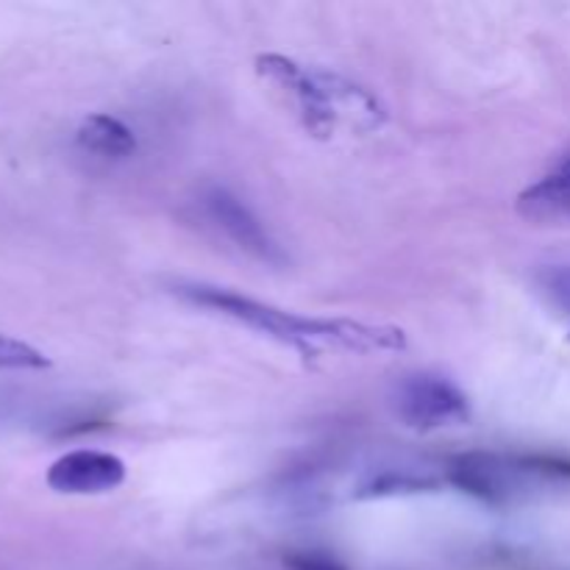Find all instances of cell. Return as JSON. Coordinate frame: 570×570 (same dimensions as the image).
<instances>
[{
  "label": "cell",
  "instance_id": "cell-7",
  "mask_svg": "<svg viewBox=\"0 0 570 570\" xmlns=\"http://www.w3.org/2000/svg\"><path fill=\"white\" fill-rule=\"evenodd\" d=\"M518 215L534 226H570V156L518 195Z\"/></svg>",
  "mask_w": 570,
  "mask_h": 570
},
{
  "label": "cell",
  "instance_id": "cell-2",
  "mask_svg": "<svg viewBox=\"0 0 570 570\" xmlns=\"http://www.w3.org/2000/svg\"><path fill=\"white\" fill-rule=\"evenodd\" d=\"M256 72L282 95L309 134L332 139L337 134H371L387 120L376 95L337 72L304 67L278 53L256 59Z\"/></svg>",
  "mask_w": 570,
  "mask_h": 570
},
{
  "label": "cell",
  "instance_id": "cell-8",
  "mask_svg": "<svg viewBox=\"0 0 570 570\" xmlns=\"http://www.w3.org/2000/svg\"><path fill=\"white\" fill-rule=\"evenodd\" d=\"M76 139L83 150L106 156V159H122V156H131L137 150L131 128L111 115H89L78 126Z\"/></svg>",
  "mask_w": 570,
  "mask_h": 570
},
{
  "label": "cell",
  "instance_id": "cell-9",
  "mask_svg": "<svg viewBox=\"0 0 570 570\" xmlns=\"http://www.w3.org/2000/svg\"><path fill=\"white\" fill-rule=\"evenodd\" d=\"M50 360L33 345L0 332V371H45Z\"/></svg>",
  "mask_w": 570,
  "mask_h": 570
},
{
  "label": "cell",
  "instance_id": "cell-11",
  "mask_svg": "<svg viewBox=\"0 0 570 570\" xmlns=\"http://www.w3.org/2000/svg\"><path fill=\"white\" fill-rule=\"evenodd\" d=\"M287 570H345L334 557L326 554H289Z\"/></svg>",
  "mask_w": 570,
  "mask_h": 570
},
{
  "label": "cell",
  "instance_id": "cell-12",
  "mask_svg": "<svg viewBox=\"0 0 570 570\" xmlns=\"http://www.w3.org/2000/svg\"><path fill=\"white\" fill-rule=\"evenodd\" d=\"M568 340H570V337H568Z\"/></svg>",
  "mask_w": 570,
  "mask_h": 570
},
{
  "label": "cell",
  "instance_id": "cell-4",
  "mask_svg": "<svg viewBox=\"0 0 570 570\" xmlns=\"http://www.w3.org/2000/svg\"><path fill=\"white\" fill-rule=\"evenodd\" d=\"M395 415L410 429L434 432V429L462 426L471 421L468 395L456 384L440 376H410L395 387Z\"/></svg>",
  "mask_w": 570,
  "mask_h": 570
},
{
  "label": "cell",
  "instance_id": "cell-5",
  "mask_svg": "<svg viewBox=\"0 0 570 570\" xmlns=\"http://www.w3.org/2000/svg\"><path fill=\"white\" fill-rule=\"evenodd\" d=\"M45 482L59 495L111 493L126 482V462L106 451L78 449L59 456L45 473Z\"/></svg>",
  "mask_w": 570,
  "mask_h": 570
},
{
  "label": "cell",
  "instance_id": "cell-10",
  "mask_svg": "<svg viewBox=\"0 0 570 570\" xmlns=\"http://www.w3.org/2000/svg\"><path fill=\"white\" fill-rule=\"evenodd\" d=\"M538 287L554 309L570 317V265H554L540 271Z\"/></svg>",
  "mask_w": 570,
  "mask_h": 570
},
{
  "label": "cell",
  "instance_id": "cell-6",
  "mask_svg": "<svg viewBox=\"0 0 570 570\" xmlns=\"http://www.w3.org/2000/svg\"><path fill=\"white\" fill-rule=\"evenodd\" d=\"M206 209L209 217L239 245L243 250H248L250 256L262 262H282V250L278 245L267 237V232L262 228V223L239 204L234 195H228L226 189H212L206 195Z\"/></svg>",
  "mask_w": 570,
  "mask_h": 570
},
{
  "label": "cell",
  "instance_id": "cell-1",
  "mask_svg": "<svg viewBox=\"0 0 570 570\" xmlns=\"http://www.w3.org/2000/svg\"><path fill=\"white\" fill-rule=\"evenodd\" d=\"M178 293L193 304L206 306L223 317L243 323L265 337L278 340L304 356H317L323 348L354 351V354H379V351H404L406 334L395 326H367L356 321H326V317H304L245 295L228 293L220 287H181Z\"/></svg>",
  "mask_w": 570,
  "mask_h": 570
},
{
  "label": "cell",
  "instance_id": "cell-3",
  "mask_svg": "<svg viewBox=\"0 0 570 570\" xmlns=\"http://www.w3.org/2000/svg\"><path fill=\"white\" fill-rule=\"evenodd\" d=\"M570 476V465L543 456H515L501 454H462L449 465V479L468 495L488 501V504H510L518 495L529 493L534 482L543 479Z\"/></svg>",
  "mask_w": 570,
  "mask_h": 570
}]
</instances>
